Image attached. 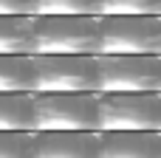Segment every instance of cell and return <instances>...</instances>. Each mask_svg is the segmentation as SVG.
<instances>
[{
    "instance_id": "cell-1",
    "label": "cell",
    "mask_w": 161,
    "mask_h": 158,
    "mask_svg": "<svg viewBox=\"0 0 161 158\" xmlns=\"http://www.w3.org/2000/svg\"><path fill=\"white\" fill-rule=\"evenodd\" d=\"M31 54L96 57L99 54V17L93 14L34 17Z\"/></svg>"
},
{
    "instance_id": "cell-2",
    "label": "cell",
    "mask_w": 161,
    "mask_h": 158,
    "mask_svg": "<svg viewBox=\"0 0 161 158\" xmlns=\"http://www.w3.org/2000/svg\"><path fill=\"white\" fill-rule=\"evenodd\" d=\"M161 133V93H96V133Z\"/></svg>"
},
{
    "instance_id": "cell-3",
    "label": "cell",
    "mask_w": 161,
    "mask_h": 158,
    "mask_svg": "<svg viewBox=\"0 0 161 158\" xmlns=\"http://www.w3.org/2000/svg\"><path fill=\"white\" fill-rule=\"evenodd\" d=\"M34 133H96V93H31Z\"/></svg>"
},
{
    "instance_id": "cell-4",
    "label": "cell",
    "mask_w": 161,
    "mask_h": 158,
    "mask_svg": "<svg viewBox=\"0 0 161 158\" xmlns=\"http://www.w3.org/2000/svg\"><path fill=\"white\" fill-rule=\"evenodd\" d=\"M96 93H161V57L96 54Z\"/></svg>"
},
{
    "instance_id": "cell-5",
    "label": "cell",
    "mask_w": 161,
    "mask_h": 158,
    "mask_svg": "<svg viewBox=\"0 0 161 158\" xmlns=\"http://www.w3.org/2000/svg\"><path fill=\"white\" fill-rule=\"evenodd\" d=\"M99 54L161 57V14L99 17Z\"/></svg>"
},
{
    "instance_id": "cell-6",
    "label": "cell",
    "mask_w": 161,
    "mask_h": 158,
    "mask_svg": "<svg viewBox=\"0 0 161 158\" xmlns=\"http://www.w3.org/2000/svg\"><path fill=\"white\" fill-rule=\"evenodd\" d=\"M34 93H96V57L31 54Z\"/></svg>"
},
{
    "instance_id": "cell-7",
    "label": "cell",
    "mask_w": 161,
    "mask_h": 158,
    "mask_svg": "<svg viewBox=\"0 0 161 158\" xmlns=\"http://www.w3.org/2000/svg\"><path fill=\"white\" fill-rule=\"evenodd\" d=\"M31 158H99V133H34Z\"/></svg>"
},
{
    "instance_id": "cell-8",
    "label": "cell",
    "mask_w": 161,
    "mask_h": 158,
    "mask_svg": "<svg viewBox=\"0 0 161 158\" xmlns=\"http://www.w3.org/2000/svg\"><path fill=\"white\" fill-rule=\"evenodd\" d=\"M99 158H161V133H99Z\"/></svg>"
},
{
    "instance_id": "cell-9",
    "label": "cell",
    "mask_w": 161,
    "mask_h": 158,
    "mask_svg": "<svg viewBox=\"0 0 161 158\" xmlns=\"http://www.w3.org/2000/svg\"><path fill=\"white\" fill-rule=\"evenodd\" d=\"M31 45H34L31 14L0 17V57H31Z\"/></svg>"
},
{
    "instance_id": "cell-10",
    "label": "cell",
    "mask_w": 161,
    "mask_h": 158,
    "mask_svg": "<svg viewBox=\"0 0 161 158\" xmlns=\"http://www.w3.org/2000/svg\"><path fill=\"white\" fill-rule=\"evenodd\" d=\"M0 133H34L31 93H0Z\"/></svg>"
},
{
    "instance_id": "cell-11",
    "label": "cell",
    "mask_w": 161,
    "mask_h": 158,
    "mask_svg": "<svg viewBox=\"0 0 161 158\" xmlns=\"http://www.w3.org/2000/svg\"><path fill=\"white\" fill-rule=\"evenodd\" d=\"M0 93H34L31 57H0Z\"/></svg>"
},
{
    "instance_id": "cell-12",
    "label": "cell",
    "mask_w": 161,
    "mask_h": 158,
    "mask_svg": "<svg viewBox=\"0 0 161 158\" xmlns=\"http://www.w3.org/2000/svg\"><path fill=\"white\" fill-rule=\"evenodd\" d=\"M34 17H65V14H93L99 17V0H34Z\"/></svg>"
},
{
    "instance_id": "cell-13",
    "label": "cell",
    "mask_w": 161,
    "mask_h": 158,
    "mask_svg": "<svg viewBox=\"0 0 161 158\" xmlns=\"http://www.w3.org/2000/svg\"><path fill=\"white\" fill-rule=\"evenodd\" d=\"M161 14V0H99V17Z\"/></svg>"
},
{
    "instance_id": "cell-14",
    "label": "cell",
    "mask_w": 161,
    "mask_h": 158,
    "mask_svg": "<svg viewBox=\"0 0 161 158\" xmlns=\"http://www.w3.org/2000/svg\"><path fill=\"white\" fill-rule=\"evenodd\" d=\"M34 133H0V158H31Z\"/></svg>"
},
{
    "instance_id": "cell-15",
    "label": "cell",
    "mask_w": 161,
    "mask_h": 158,
    "mask_svg": "<svg viewBox=\"0 0 161 158\" xmlns=\"http://www.w3.org/2000/svg\"><path fill=\"white\" fill-rule=\"evenodd\" d=\"M31 6H34V0H0V17H8V14H31Z\"/></svg>"
}]
</instances>
